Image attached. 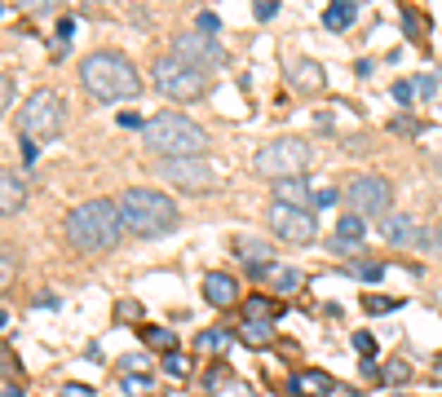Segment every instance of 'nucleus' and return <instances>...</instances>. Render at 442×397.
I'll return each mask as SVG.
<instances>
[{
  "label": "nucleus",
  "mask_w": 442,
  "mask_h": 397,
  "mask_svg": "<svg viewBox=\"0 0 442 397\" xmlns=\"http://www.w3.org/2000/svg\"><path fill=\"white\" fill-rule=\"evenodd\" d=\"M239 340L248 344V349H266V344L274 340L270 318H243V322H239Z\"/></svg>",
  "instance_id": "obj_19"
},
{
  "label": "nucleus",
  "mask_w": 442,
  "mask_h": 397,
  "mask_svg": "<svg viewBox=\"0 0 442 397\" xmlns=\"http://www.w3.org/2000/svg\"><path fill=\"white\" fill-rule=\"evenodd\" d=\"M116 313H120V318H124V322H137V318H142V309H137V301H120V309H116Z\"/></svg>",
  "instance_id": "obj_40"
},
{
  "label": "nucleus",
  "mask_w": 442,
  "mask_h": 397,
  "mask_svg": "<svg viewBox=\"0 0 442 397\" xmlns=\"http://www.w3.org/2000/svg\"><path fill=\"white\" fill-rule=\"evenodd\" d=\"M336 186H323V190H314V208H336Z\"/></svg>",
  "instance_id": "obj_37"
},
{
  "label": "nucleus",
  "mask_w": 442,
  "mask_h": 397,
  "mask_svg": "<svg viewBox=\"0 0 442 397\" xmlns=\"http://www.w3.org/2000/svg\"><path fill=\"white\" fill-rule=\"evenodd\" d=\"M142 141H146V151L159 155V159H199L208 151V132L186 120V115H177V111H159L146 120L142 128Z\"/></svg>",
  "instance_id": "obj_3"
},
{
  "label": "nucleus",
  "mask_w": 442,
  "mask_h": 397,
  "mask_svg": "<svg viewBox=\"0 0 442 397\" xmlns=\"http://www.w3.org/2000/svg\"><path fill=\"white\" fill-rule=\"evenodd\" d=\"M274 198L292 208H314V190H309L305 177H288V181H274Z\"/></svg>",
  "instance_id": "obj_17"
},
{
  "label": "nucleus",
  "mask_w": 442,
  "mask_h": 397,
  "mask_svg": "<svg viewBox=\"0 0 442 397\" xmlns=\"http://www.w3.org/2000/svg\"><path fill=\"white\" fill-rule=\"evenodd\" d=\"M345 198H350V208L358 212V217H376V221H381L389 212V203H394V186H389L381 172H358L350 181Z\"/></svg>",
  "instance_id": "obj_10"
},
{
  "label": "nucleus",
  "mask_w": 442,
  "mask_h": 397,
  "mask_svg": "<svg viewBox=\"0 0 442 397\" xmlns=\"http://www.w3.org/2000/svg\"><path fill=\"white\" fill-rule=\"evenodd\" d=\"M40 155V141H31V137H23V159L31 163V159H36Z\"/></svg>",
  "instance_id": "obj_45"
},
{
  "label": "nucleus",
  "mask_w": 442,
  "mask_h": 397,
  "mask_svg": "<svg viewBox=\"0 0 442 397\" xmlns=\"http://www.w3.org/2000/svg\"><path fill=\"white\" fill-rule=\"evenodd\" d=\"M416 93H420L416 80H394V102H398V106H412V102H416Z\"/></svg>",
  "instance_id": "obj_30"
},
{
  "label": "nucleus",
  "mask_w": 442,
  "mask_h": 397,
  "mask_svg": "<svg viewBox=\"0 0 442 397\" xmlns=\"http://www.w3.org/2000/svg\"><path fill=\"white\" fill-rule=\"evenodd\" d=\"M159 177L168 181V186L186 190V194H212L221 186L217 168L199 155V159H159Z\"/></svg>",
  "instance_id": "obj_8"
},
{
  "label": "nucleus",
  "mask_w": 442,
  "mask_h": 397,
  "mask_svg": "<svg viewBox=\"0 0 442 397\" xmlns=\"http://www.w3.org/2000/svg\"><path fill=\"white\" fill-rule=\"evenodd\" d=\"M120 128H146V120L133 115V111H120Z\"/></svg>",
  "instance_id": "obj_42"
},
{
  "label": "nucleus",
  "mask_w": 442,
  "mask_h": 397,
  "mask_svg": "<svg viewBox=\"0 0 442 397\" xmlns=\"http://www.w3.org/2000/svg\"><path fill=\"white\" fill-rule=\"evenodd\" d=\"M58 397H93V389H89V384H62Z\"/></svg>",
  "instance_id": "obj_41"
},
{
  "label": "nucleus",
  "mask_w": 442,
  "mask_h": 397,
  "mask_svg": "<svg viewBox=\"0 0 442 397\" xmlns=\"http://www.w3.org/2000/svg\"><path fill=\"white\" fill-rule=\"evenodd\" d=\"M252 13L266 23V18H274V13H279V0H252Z\"/></svg>",
  "instance_id": "obj_36"
},
{
  "label": "nucleus",
  "mask_w": 442,
  "mask_h": 397,
  "mask_svg": "<svg viewBox=\"0 0 442 397\" xmlns=\"http://www.w3.org/2000/svg\"><path fill=\"white\" fill-rule=\"evenodd\" d=\"M18 124H23V137L31 141H54L62 124H67V111H62V97L54 89H36L23 102V115H18Z\"/></svg>",
  "instance_id": "obj_6"
},
{
  "label": "nucleus",
  "mask_w": 442,
  "mask_h": 397,
  "mask_svg": "<svg viewBox=\"0 0 442 397\" xmlns=\"http://www.w3.org/2000/svg\"><path fill=\"white\" fill-rule=\"evenodd\" d=\"M239 256L248 260V265H266V260H270V247H266V243H252V239H243V243H239Z\"/></svg>",
  "instance_id": "obj_25"
},
{
  "label": "nucleus",
  "mask_w": 442,
  "mask_h": 397,
  "mask_svg": "<svg viewBox=\"0 0 442 397\" xmlns=\"http://www.w3.org/2000/svg\"><path fill=\"white\" fill-rule=\"evenodd\" d=\"M23 203H27L23 177L13 172V168H5V172H0V212H5V217H13V212H23Z\"/></svg>",
  "instance_id": "obj_15"
},
{
  "label": "nucleus",
  "mask_w": 442,
  "mask_h": 397,
  "mask_svg": "<svg viewBox=\"0 0 442 397\" xmlns=\"http://www.w3.org/2000/svg\"><path fill=\"white\" fill-rule=\"evenodd\" d=\"M204 301L217 305V309H231L239 301V283H235L231 274H208L204 278Z\"/></svg>",
  "instance_id": "obj_14"
},
{
  "label": "nucleus",
  "mask_w": 442,
  "mask_h": 397,
  "mask_svg": "<svg viewBox=\"0 0 442 397\" xmlns=\"http://www.w3.org/2000/svg\"><path fill=\"white\" fill-rule=\"evenodd\" d=\"M363 309H367V313H394L398 301H394V296H376V291H367V296H363Z\"/></svg>",
  "instance_id": "obj_28"
},
{
  "label": "nucleus",
  "mask_w": 442,
  "mask_h": 397,
  "mask_svg": "<svg viewBox=\"0 0 442 397\" xmlns=\"http://www.w3.org/2000/svg\"><path fill=\"white\" fill-rule=\"evenodd\" d=\"M164 371L168 375H190V353H182V349L164 353Z\"/></svg>",
  "instance_id": "obj_27"
},
{
  "label": "nucleus",
  "mask_w": 442,
  "mask_h": 397,
  "mask_svg": "<svg viewBox=\"0 0 442 397\" xmlns=\"http://www.w3.org/2000/svg\"><path fill=\"white\" fill-rule=\"evenodd\" d=\"M195 27H199L204 36H217V31H221V18H217V13H199V18H195Z\"/></svg>",
  "instance_id": "obj_35"
},
{
  "label": "nucleus",
  "mask_w": 442,
  "mask_h": 397,
  "mask_svg": "<svg viewBox=\"0 0 442 397\" xmlns=\"http://www.w3.org/2000/svg\"><path fill=\"white\" fill-rule=\"evenodd\" d=\"M350 274H354V278H363V283H376V278L385 274V265H376V260H358V265H350Z\"/></svg>",
  "instance_id": "obj_31"
},
{
  "label": "nucleus",
  "mask_w": 442,
  "mask_h": 397,
  "mask_svg": "<svg viewBox=\"0 0 442 397\" xmlns=\"http://www.w3.org/2000/svg\"><path fill=\"white\" fill-rule=\"evenodd\" d=\"M9 5H18L23 13H54L58 0H9Z\"/></svg>",
  "instance_id": "obj_33"
},
{
  "label": "nucleus",
  "mask_w": 442,
  "mask_h": 397,
  "mask_svg": "<svg viewBox=\"0 0 442 397\" xmlns=\"http://www.w3.org/2000/svg\"><path fill=\"white\" fill-rule=\"evenodd\" d=\"M208 389L221 393V397H252V389L243 384L235 371H226V367H212V371H208Z\"/></svg>",
  "instance_id": "obj_18"
},
{
  "label": "nucleus",
  "mask_w": 442,
  "mask_h": 397,
  "mask_svg": "<svg viewBox=\"0 0 442 397\" xmlns=\"http://www.w3.org/2000/svg\"><path fill=\"white\" fill-rule=\"evenodd\" d=\"M354 23V0H332V5L323 9V27L327 31H345Z\"/></svg>",
  "instance_id": "obj_21"
},
{
  "label": "nucleus",
  "mask_w": 442,
  "mask_h": 397,
  "mask_svg": "<svg viewBox=\"0 0 442 397\" xmlns=\"http://www.w3.org/2000/svg\"><path fill=\"white\" fill-rule=\"evenodd\" d=\"M0 106L13 111V75L9 71H5V80H0Z\"/></svg>",
  "instance_id": "obj_39"
},
{
  "label": "nucleus",
  "mask_w": 442,
  "mask_h": 397,
  "mask_svg": "<svg viewBox=\"0 0 442 397\" xmlns=\"http://www.w3.org/2000/svg\"><path fill=\"white\" fill-rule=\"evenodd\" d=\"M416 84H420V93H424V97H434V93H438V80H434V75H420Z\"/></svg>",
  "instance_id": "obj_44"
},
{
  "label": "nucleus",
  "mask_w": 442,
  "mask_h": 397,
  "mask_svg": "<svg viewBox=\"0 0 442 397\" xmlns=\"http://www.w3.org/2000/svg\"><path fill=\"white\" fill-rule=\"evenodd\" d=\"M142 340L151 344V349H164V353H173V349H177V340H173V331H168V327H142Z\"/></svg>",
  "instance_id": "obj_23"
},
{
  "label": "nucleus",
  "mask_w": 442,
  "mask_h": 397,
  "mask_svg": "<svg viewBox=\"0 0 442 397\" xmlns=\"http://www.w3.org/2000/svg\"><path fill=\"white\" fill-rule=\"evenodd\" d=\"M354 349H358V353H363L367 362L376 358V340H372V331H354Z\"/></svg>",
  "instance_id": "obj_34"
},
{
  "label": "nucleus",
  "mask_w": 442,
  "mask_h": 397,
  "mask_svg": "<svg viewBox=\"0 0 442 397\" xmlns=\"http://www.w3.org/2000/svg\"><path fill=\"white\" fill-rule=\"evenodd\" d=\"M381 379H385V384H407V379H412V367H407V358L385 362V367H381Z\"/></svg>",
  "instance_id": "obj_24"
},
{
  "label": "nucleus",
  "mask_w": 442,
  "mask_h": 397,
  "mask_svg": "<svg viewBox=\"0 0 442 397\" xmlns=\"http://www.w3.org/2000/svg\"><path fill=\"white\" fill-rule=\"evenodd\" d=\"M80 84H85V93L97 97V102H133L142 93V75L124 53L97 49V53H89L85 66H80Z\"/></svg>",
  "instance_id": "obj_1"
},
{
  "label": "nucleus",
  "mask_w": 442,
  "mask_h": 397,
  "mask_svg": "<svg viewBox=\"0 0 442 397\" xmlns=\"http://www.w3.org/2000/svg\"><path fill=\"white\" fill-rule=\"evenodd\" d=\"M376 229H381V239L394 243V247H420V234H424V225L412 217V212H385V217L376 221Z\"/></svg>",
  "instance_id": "obj_12"
},
{
  "label": "nucleus",
  "mask_w": 442,
  "mask_h": 397,
  "mask_svg": "<svg viewBox=\"0 0 442 397\" xmlns=\"http://www.w3.org/2000/svg\"><path fill=\"white\" fill-rule=\"evenodd\" d=\"M420 252L442 256V225H438V229H424V234H420Z\"/></svg>",
  "instance_id": "obj_32"
},
{
  "label": "nucleus",
  "mask_w": 442,
  "mask_h": 397,
  "mask_svg": "<svg viewBox=\"0 0 442 397\" xmlns=\"http://www.w3.org/2000/svg\"><path fill=\"white\" fill-rule=\"evenodd\" d=\"M173 53L186 58V62H195V66H204V71L226 62V49L217 44V36H204V31H177Z\"/></svg>",
  "instance_id": "obj_11"
},
{
  "label": "nucleus",
  "mask_w": 442,
  "mask_h": 397,
  "mask_svg": "<svg viewBox=\"0 0 442 397\" xmlns=\"http://www.w3.org/2000/svg\"><path fill=\"white\" fill-rule=\"evenodd\" d=\"M120 203H111V198H89V203H80L67 212V243L75 252H111V247L120 243Z\"/></svg>",
  "instance_id": "obj_2"
},
{
  "label": "nucleus",
  "mask_w": 442,
  "mask_h": 397,
  "mask_svg": "<svg viewBox=\"0 0 442 397\" xmlns=\"http://www.w3.org/2000/svg\"><path fill=\"white\" fill-rule=\"evenodd\" d=\"M434 163H438V172H442V159H434Z\"/></svg>",
  "instance_id": "obj_47"
},
{
  "label": "nucleus",
  "mask_w": 442,
  "mask_h": 397,
  "mask_svg": "<svg viewBox=\"0 0 442 397\" xmlns=\"http://www.w3.org/2000/svg\"><path fill=\"white\" fill-rule=\"evenodd\" d=\"M0 283H13V252H9V247H5V252H0Z\"/></svg>",
  "instance_id": "obj_38"
},
{
  "label": "nucleus",
  "mask_w": 442,
  "mask_h": 397,
  "mask_svg": "<svg viewBox=\"0 0 442 397\" xmlns=\"http://www.w3.org/2000/svg\"><path fill=\"white\" fill-rule=\"evenodd\" d=\"M301 287H305V274L301 270H292V265H274V270H270V291L292 296V291H301Z\"/></svg>",
  "instance_id": "obj_20"
},
{
  "label": "nucleus",
  "mask_w": 442,
  "mask_h": 397,
  "mask_svg": "<svg viewBox=\"0 0 442 397\" xmlns=\"http://www.w3.org/2000/svg\"><path fill=\"white\" fill-rule=\"evenodd\" d=\"M288 84L301 89V93H319L327 84V75H323V66L314 58H297V62L288 66Z\"/></svg>",
  "instance_id": "obj_13"
},
{
  "label": "nucleus",
  "mask_w": 442,
  "mask_h": 397,
  "mask_svg": "<svg viewBox=\"0 0 442 397\" xmlns=\"http://www.w3.org/2000/svg\"><path fill=\"white\" fill-rule=\"evenodd\" d=\"M252 163H257V172L270 177V181L305 177V168H309V141H301V137H279V141L261 146Z\"/></svg>",
  "instance_id": "obj_7"
},
{
  "label": "nucleus",
  "mask_w": 442,
  "mask_h": 397,
  "mask_svg": "<svg viewBox=\"0 0 442 397\" xmlns=\"http://www.w3.org/2000/svg\"><path fill=\"white\" fill-rule=\"evenodd\" d=\"M243 318H279V313L266 296H252V301H243Z\"/></svg>",
  "instance_id": "obj_26"
},
{
  "label": "nucleus",
  "mask_w": 442,
  "mask_h": 397,
  "mask_svg": "<svg viewBox=\"0 0 442 397\" xmlns=\"http://www.w3.org/2000/svg\"><path fill=\"white\" fill-rule=\"evenodd\" d=\"M363 234H367V225H363V217H358V212H345V217H336V239H345V243H363Z\"/></svg>",
  "instance_id": "obj_22"
},
{
  "label": "nucleus",
  "mask_w": 442,
  "mask_h": 397,
  "mask_svg": "<svg viewBox=\"0 0 442 397\" xmlns=\"http://www.w3.org/2000/svg\"><path fill=\"white\" fill-rule=\"evenodd\" d=\"M394 397H403V393H394Z\"/></svg>",
  "instance_id": "obj_48"
},
{
  "label": "nucleus",
  "mask_w": 442,
  "mask_h": 397,
  "mask_svg": "<svg viewBox=\"0 0 442 397\" xmlns=\"http://www.w3.org/2000/svg\"><path fill=\"white\" fill-rule=\"evenodd\" d=\"M266 221H270L274 234H279L283 243H292V247L314 243V234H319V217H314V208H292V203H279V198L270 203Z\"/></svg>",
  "instance_id": "obj_9"
},
{
  "label": "nucleus",
  "mask_w": 442,
  "mask_h": 397,
  "mask_svg": "<svg viewBox=\"0 0 442 397\" xmlns=\"http://www.w3.org/2000/svg\"><path fill=\"white\" fill-rule=\"evenodd\" d=\"M71 36H75V18H62V23H58V40H62V44H67Z\"/></svg>",
  "instance_id": "obj_43"
},
{
  "label": "nucleus",
  "mask_w": 442,
  "mask_h": 397,
  "mask_svg": "<svg viewBox=\"0 0 442 397\" xmlns=\"http://www.w3.org/2000/svg\"><path fill=\"white\" fill-rule=\"evenodd\" d=\"M116 203H120L124 229H133V234H142V239H155V234H168V229H177V203H173L168 194L151 190V186L124 190Z\"/></svg>",
  "instance_id": "obj_4"
},
{
  "label": "nucleus",
  "mask_w": 442,
  "mask_h": 397,
  "mask_svg": "<svg viewBox=\"0 0 442 397\" xmlns=\"http://www.w3.org/2000/svg\"><path fill=\"white\" fill-rule=\"evenodd\" d=\"M5 397H27V393H23L18 384H5Z\"/></svg>",
  "instance_id": "obj_46"
},
{
  "label": "nucleus",
  "mask_w": 442,
  "mask_h": 397,
  "mask_svg": "<svg viewBox=\"0 0 442 397\" xmlns=\"http://www.w3.org/2000/svg\"><path fill=\"white\" fill-rule=\"evenodd\" d=\"M332 389H336V379L327 375V371H319V367L292 375V393H297V397H327Z\"/></svg>",
  "instance_id": "obj_16"
},
{
  "label": "nucleus",
  "mask_w": 442,
  "mask_h": 397,
  "mask_svg": "<svg viewBox=\"0 0 442 397\" xmlns=\"http://www.w3.org/2000/svg\"><path fill=\"white\" fill-rule=\"evenodd\" d=\"M151 80H155V89L164 97H173V102H195V97L208 93V71L195 66V62H186V58H177V53L159 58Z\"/></svg>",
  "instance_id": "obj_5"
},
{
  "label": "nucleus",
  "mask_w": 442,
  "mask_h": 397,
  "mask_svg": "<svg viewBox=\"0 0 442 397\" xmlns=\"http://www.w3.org/2000/svg\"><path fill=\"white\" fill-rule=\"evenodd\" d=\"M221 344H231V336H226V331H199V336H195V349H221Z\"/></svg>",
  "instance_id": "obj_29"
}]
</instances>
